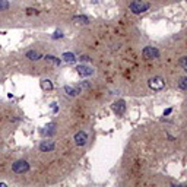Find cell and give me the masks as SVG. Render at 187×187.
Wrapping results in <instances>:
<instances>
[{
    "label": "cell",
    "mask_w": 187,
    "mask_h": 187,
    "mask_svg": "<svg viewBox=\"0 0 187 187\" xmlns=\"http://www.w3.org/2000/svg\"><path fill=\"white\" fill-rule=\"evenodd\" d=\"M149 7H151V3L143 1V0H133V1L129 4V9H130L135 15H139V13L146 12Z\"/></svg>",
    "instance_id": "cell-1"
},
{
    "label": "cell",
    "mask_w": 187,
    "mask_h": 187,
    "mask_svg": "<svg viewBox=\"0 0 187 187\" xmlns=\"http://www.w3.org/2000/svg\"><path fill=\"white\" fill-rule=\"evenodd\" d=\"M12 171L15 174H23V172H28L29 171V164L25 161V159H18L12 164Z\"/></svg>",
    "instance_id": "cell-2"
},
{
    "label": "cell",
    "mask_w": 187,
    "mask_h": 187,
    "mask_svg": "<svg viewBox=\"0 0 187 187\" xmlns=\"http://www.w3.org/2000/svg\"><path fill=\"white\" fill-rule=\"evenodd\" d=\"M148 86H149L152 91H161V89H164V86H165V81H164L161 76H153V78H151V79L148 81Z\"/></svg>",
    "instance_id": "cell-3"
},
{
    "label": "cell",
    "mask_w": 187,
    "mask_h": 187,
    "mask_svg": "<svg viewBox=\"0 0 187 187\" xmlns=\"http://www.w3.org/2000/svg\"><path fill=\"white\" fill-rule=\"evenodd\" d=\"M142 56H143L145 59H148V60L158 59V57H159V51L156 50L155 47H145V48L142 50Z\"/></svg>",
    "instance_id": "cell-4"
},
{
    "label": "cell",
    "mask_w": 187,
    "mask_h": 187,
    "mask_svg": "<svg viewBox=\"0 0 187 187\" xmlns=\"http://www.w3.org/2000/svg\"><path fill=\"white\" fill-rule=\"evenodd\" d=\"M75 143L78 145V146H85L86 142H88V133L84 132V130H79L76 135H75Z\"/></svg>",
    "instance_id": "cell-5"
},
{
    "label": "cell",
    "mask_w": 187,
    "mask_h": 187,
    "mask_svg": "<svg viewBox=\"0 0 187 187\" xmlns=\"http://www.w3.org/2000/svg\"><path fill=\"white\" fill-rule=\"evenodd\" d=\"M113 111H114L117 116H123L124 111H126V102L123 101V100L116 101L114 104H113Z\"/></svg>",
    "instance_id": "cell-6"
},
{
    "label": "cell",
    "mask_w": 187,
    "mask_h": 187,
    "mask_svg": "<svg viewBox=\"0 0 187 187\" xmlns=\"http://www.w3.org/2000/svg\"><path fill=\"white\" fill-rule=\"evenodd\" d=\"M54 148H56L54 140H43V142L40 143V149H41L43 152H51Z\"/></svg>",
    "instance_id": "cell-7"
},
{
    "label": "cell",
    "mask_w": 187,
    "mask_h": 187,
    "mask_svg": "<svg viewBox=\"0 0 187 187\" xmlns=\"http://www.w3.org/2000/svg\"><path fill=\"white\" fill-rule=\"evenodd\" d=\"M25 57H26L28 60H31V62H38V60L43 59V54H41L40 51L31 50V51H28V53L25 54Z\"/></svg>",
    "instance_id": "cell-8"
},
{
    "label": "cell",
    "mask_w": 187,
    "mask_h": 187,
    "mask_svg": "<svg viewBox=\"0 0 187 187\" xmlns=\"http://www.w3.org/2000/svg\"><path fill=\"white\" fill-rule=\"evenodd\" d=\"M76 70H78V73H79V75H82V76H91V75H94V69L88 67V66H85V65L78 66Z\"/></svg>",
    "instance_id": "cell-9"
},
{
    "label": "cell",
    "mask_w": 187,
    "mask_h": 187,
    "mask_svg": "<svg viewBox=\"0 0 187 187\" xmlns=\"http://www.w3.org/2000/svg\"><path fill=\"white\" fill-rule=\"evenodd\" d=\"M81 88L79 86H65V92H66V95H69V97H76L78 94H81Z\"/></svg>",
    "instance_id": "cell-10"
},
{
    "label": "cell",
    "mask_w": 187,
    "mask_h": 187,
    "mask_svg": "<svg viewBox=\"0 0 187 187\" xmlns=\"http://www.w3.org/2000/svg\"><path fill=\"white\" fill-rule=\"evenodd\" d=\"M62 59H63L66 63H70V65H73V63L76 62V57H75L73 53H65V54L62 56Z\"/></svg>",
    "instance_id": "cell-11"
},
{
    "label": "cell",
    "mask_w": 187,
    "mask_h": 187,
    "mask_svg": "<svg viewBox=\"0 0 187 187\" xmlns=\"http://www.w3.org/2000/svg\"><path fill=\"white\" fill-rule=\"evenodd\" d=\"M75 23H78V25H88L89 23V19L86 16H73L72 19Z\"/></svg>",
    "instance_id": "cell-12"
},
{
    "label": "cell",
    "mask_w": 187,
    "mask_h": 187,
    "mask_svg": "<svg viewBox=\"0 0 187 187\" xmlns=\"http://www.w3.org/2000/svg\"><path fill=\"white\" fill-rule=\"evenodd\" d=\"M44 59H45L48 63H53V65H56V66H60V63H62V60H60V59H57L56 56H51V54H47Z\"/></svg>",
    "instance_id": "cell-13"
},
{
    "label": "cell",
    "mask_w": 187,
    "mask_h": 187,
    "mask_svg": "<svg viewBox=\"0 0 187 187\" xmlns=\"http://www.w3.org/2000/svg\"><path fill=\"white\" fill-rule=\"evenodd\" d=\"M41 86H43V89H47V91L53 89V84H51L50 79H43L41 81Z\"/></svg>",
    "instance_id": "cell-14"
},
{
    "label": "cell",
    "mask_w": 187,
    "mask_h": 187,
    "mask_svg": "<svg viewBox=\"0 0 187 187\" xmlns=\"http://www.w3.org/2000/svg\"><path fill=\"white\" fill-rule=\"evenodd\" d=\"M10 7V3L7 0H0V12H4Z\"/></svg>",
    "instance_id": "cell-15"
},
{
    "label": "cell",
    "mask_w": 187,
    "mask_h": 187,
    "mask_svg": "<svg viewBox=\"0 0 187 187\" xmlns=\"http://www.w3.org/2000/svg\"><path fill=\"white\" fill-rule=\"evenodd\" d=\"M178 88L183 89V91H187V76L181 78V79L178 81Z\"/></svg>",
    "instance_id": "cell-16"
},
{
    "label": "cell",
    "mask_w": 187,
    "mask_h": 187,
    "mask_svg": "<svg viewBox=\"0 0 187 187\" xmlns=\"http://www.w3.org/2000/svg\"><path fill=\"white\" fill-rule=\"evenodd\" d=\"M180 66L187 72V56H183V57L180 59Z\"/></svg>",
    "instance_id": "cell-17"
},
{
    "label": "cell",
    "mask_w": 187,
    "mask_h": 187,
    "mask_svg": "<svg viewBox=\"0 0 187 187\" xmlns=\"http://www.w3.org/2000/svg\"><path fill=\"white\" fill-rule=\"evenodd\" d=\"M63 37H65V35H63L62 31H56V32L53 34V38H54V40H57V38H63Z\"/></svg>",
    "instance_id": "cell-18"
},
{
    "label": "cell",
    "mask_w": 187,
    "mask_h": 187,
    "mask_svg": "<svg viewBox=\"0 0 187 187\" xmlns=\"http://www.w3.org/2000/svg\"><path fill=\"white\" fill-rule=\"evenodd\" d=\"M26 12H28V15H38V10H37V9H31V7H28V9H26Z\"/></svg>",
    "instance_id": "cell-19"
},
{
    "label": "cell",
    "mask_w": 187,
    "mask_h": 187,
    "mask_svg": "<svg viewBox=\"0 0 187 187\" xmlns=\"http://www.w3.org/2000/svg\"><path fill=\"white\" fill-rule=\"evenodd\" d=\"M79 60H81V62H91V57H89V56H81Z\"/></svg>",
    "instance_id": "cell-20"
},
{
    "label": "cell",
    "mask_w": 187,
    "mask_h": 187,
    "mask_svg": "<svg viewBox=\"0 0 187 187\" xmlns=\"http://www.w3.org/2000/svg\"><path fill=\"white\" fill-rule=\"evenodd\" d=\"M79 88H81V89H82V88H89V82H88V81H85L84 84H81V85H79Z\"/></svg>",
    "instance_id": "cell-21"
},
{
    "label": "cell",
    "mask_w": 187,
    "mask_h": 187,
    "mask_svg": "<svg viewBox=\"0 0 187 187\" xmlns=\"http://www.w3.org/2000/svg\"><path fill=\"white\" fill-rule=\"evenodd\" d=\"M171 111H172V110H171V108H167V110H165V111H164V117H165V116H168V114H170Z\"/></svg>",
    "instance_id": "cell-22"
}]
</instances>
